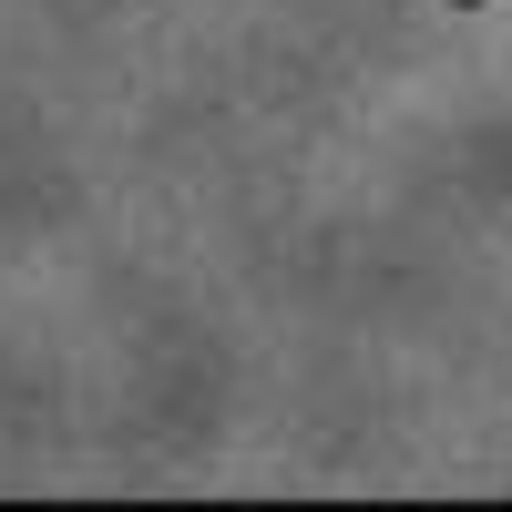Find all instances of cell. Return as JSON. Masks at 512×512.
<instances>
[{"mask_svg": "<svg viewBox=\"0 0 512 512\" xmlns=\"http://www.w3.org/2000/svg\"><path fill=\"white\" fill-rule=\"evenodd\" d=\"M441 11H492V0H441Z\"/></svg>", "mask_w": 512, "mask_h": 512, "instance_id": "obj_1", "label": "cell"}]
</instances>
